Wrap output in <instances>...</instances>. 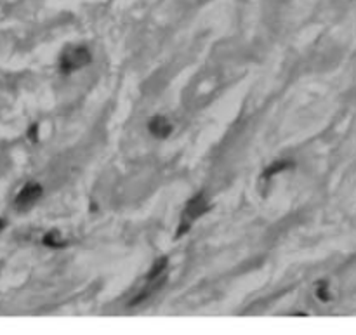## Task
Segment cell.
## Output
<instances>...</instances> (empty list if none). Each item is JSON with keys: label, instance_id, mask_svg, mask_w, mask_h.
Masks as SVG:
<instances>
[{"label": "cell", "instance_id": "4", "mask_svg": "<svg viewBox=\"0 0 356 335\" xmlns=\"http://www.w3.org/2000/svg\"><path fill=\"white\" fill-rule=\"evenodd\" d=\"M148 129H150V132L153 134L155 137H158V139H165V137H169L172 132L171 122H169L165 116H153V118L150 120V123H148Z\"/></svg>", "mask_w": 356, "mask_h": 335}, {"label": "cell", "instance_id": "10", "mask_svg": "<svg viewBox=\"0 0 356 335\" xmlns=\"http://www.w3.org/2000/svg\"><path fill=\"white\" fill-rule=\"evenodd\" d=\"M3 228H5V221H3V219H0V231H2Z\"/></svg>", "mask_w": 356, "mask_h": 335}, {"label": "cell", "instance_id": "9", "mask_svg": "<svg viewBox=\"0 0 356 335\" xmlns=\"http://www.w3.org/2000/svg\"><path fill=\"white\" fill-rule=\"evenodd\" d=\"M37 129H38V125H33V127H31V129H30V137H31V139H37Z\"/></svg>", "mask_w": 356, "mask_h": 335}, {"label": "cell", "instance_id": "8", "mask_svg": "<svg viewBox=\"0 0 356 335\" xmlns=\"http://www.w3.org/2000/svg\"><path fill=\"white\" fill-rule=\"evenodd\" d=\"M316 295H318V299H322V301H329L330 295L327 294V285H325V283L320 285L318 290H316Z\"/></svg>", "mask_w": 356, "mask_h": 335}, {"label": "cell", "instance_id": "7", "mask_svg": "<svg viewBox=\"0 0 356 335\" xmlns=\"http://www.w3.org/2000/svg\"><path fill=\"white\" fill-rule=\"evenodd\" d=\"M167 267V257H164V259H158L157 262H155V266L151 267V271L146 274V280H155L157 276H160V274H164V269Z\"/></svg>", "mask_w": 356, "mask_h": 335}, {"label": "cell", "instance_id": "3", "mask_svg": "<svg viewBox=\"0 0 356 335\" xmlns=\"http://www.w3.org/2000/svg\"><path fill=\"white\" fill-rule=\"evenodd\" d=\"M40 195H42V188L38 184L24 186V188L19 191V195H17V198H16V207L19 210L28 209V207H31L38 198H40Z\"/></svg>", "mask_w": 356, "mask_h": 335}, {"label": "cell", "instance_id": "6", "mask_svg": "<svg viewBox=\"0 0 356 335\" xmlns=\"http://www.w3.org/2000/svg\"><path fill=\"white\" fill-rule=\"evenodd\" d=\"M290 167V164L288 162H274V164H271L269 167L264 170V179H269V177H273V175H276V174H280V172H283V170H287V168Z\"/></svg>", "mask_w": 356, "mask_h": 335}, {"label": "cell", "instance_id": "2", "mask_svg": "<svg viewBox=\"0 0 356 335\" xmlns=\"http://www.w3.org/2000/svg\"><path fill=\"white\" fill-rule=\"evenodd\" d=\"M207 209H209V207H207V202H205V198H203V195H196L195 198L189 200L184 212H182L181 228L178 229V236H181L184 231H188L189 226L193 224V221L198 219L202 214H205Z\"/></svg>", "mask_w": 356, "mask_h": 335}, {"label": "cell", "instance_id": "1", "mask_svg": "<svg viewBox=\"0 0 356 335\" xmlns=\"http://www.w3.org/2000/svg\"><path fill=\"white\" fill-rule=\"evenodd\" d=\"M92 61L89 49L86 47H68L61 56V70L65 73L75 72V70L84 68L86 65Z\"/></svg>", "mask_w": 356, "mask_h": 335}, {"label": "cell", "instance_id": "5", "mask_svg": "<svg viewBox=\"0 0 356 335\" xmlns=\"http://www.w3.org/2000/svg\"><path fill=\"white\" fill-rule=\"evenodd\" d=\"M44 245L51 247V249H61V247L66 245V242L61 238V235L58 231H51L44 236Z\"/></svg>", "mask_w": 356, "mask_h": 335}]
</instances>
